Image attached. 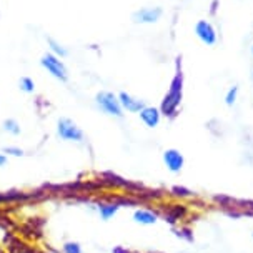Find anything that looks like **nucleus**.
<instances>
[{
	"label": "nucleus",
	"mask_w": 253,
	"mask_h": 253,
	"mask_svg": "<svg viewBox=\"0 0 253 253\" xmlns=\"http://www.w3.org/2000/svg\"><path fill=\"white\" fill-rule=\"evenodd\" d=\"M177 60H178L177 74H175L173 80H171V84H170L169 93L164 97L162 105H160V112L165 117H173L177 114V108L183 97V74H182V70H180V58H177Z\"/></svg>",
	"instance_id": "f257e3e1"
},
{
	"label": "nucleus",
	"mask_w": 253,
	"mask_h": 253,
	"mask_svg": "<svg viewBox=\"0 0 253 253\" xmlns=\"http://www.w3.org/2000/svg\"><path fill=\"white\" fill-rule=\"evenodd\" d=\"M40 63H42L43 69L52 77H55L57 80H60V82H67V80H69V70H67V67L63 65V62L57 55H53V53H45V55L40 58Z\"/></svg>",
	"instance_id": "f03ea898"
},
{
	"label": "nucleus",
	"mask_w": 253,
	"mask_h": 253,
	"mask_svg": "<svg viewBox=\"0 0 253 253\" xmlns=\"http://www.w3.org/2000/svg\"><path fill=\"white\" fill-rule=\"evenodd\" d=\"M95 102L97 105L102 108L105 114L108 115H114V117H122L124 115V108L120 105V100L117 95H114L112 92H100L97 93L95 97Z\"/></svg>",
	"instance_id": "7ed1b4c3"
},
{
	"label": "nucleus",
	"mask_w": 253,
	"mask_h": 253,
	"mask_svg": "<svg viewBox=\"0 0 253 253\" xmlns=\"http://www.w3.org/2000/svg\"><path fill=\"white\" fill-rule=\"evenodd\" d=\"M57 133L62 140H67V142H82L84 140V132L77 126L75 122H72L70 119L58 120Z\"/></svg>",
	"instance_id": "20e7f679"
},
{
	"label": "nucleus",
	"mask_w": 253,
	"mask_h": 253,
	"mask_svg": "<svg viewBox=\"0 0 253 253\" xmlns=\"http://www.w3.org/2000/svg\"><path fill=\"white\" fill-rule=\"evenodd\" d=\"M162 17V8L160 7H150V8H142L137 10L132 15L135 24H153Z\"/></svg>",
	"instance_id": "39448f33"
},
{
	"label": "nucleus",
	"mask_w": 253,
	"mask_h": 253,
	"mask_svg": "<svg viewBox=\"0 0 253 253\" xmlns=\"http://www.w3.org/2000/svg\"><path fill=\"white\" fill-rule=\"evenodd\" d=\"M164 162H165L167 169L177 173V171H180L183 169L185 158L178 150H175V148H169V150L164 152Z\"/></svg>",
	"instance_id": "423d86ee"
},
{
	"label": "nucleus",
	"mask_w": 253,
	"mask_h": 253,
	"mask_svg": "<svg viewBox=\"0 0 253 253\" xmlns=\"http://www.w3.org/2000/svg\"><path fill=\"white\" fill-rule=\"evenodd\" d=\"M195 34L198 35V39L202 40L203 43L207 45H213L216 42V34L215 29L211 27V24H209L207 20H200L195 25Z\"/></svg>",
	"instance_id": "0eeeda50"
},
{
	"label": "nucleus",
	"mask_w": 253,
	"mask_h": 253,
	"mask_svg": "<svg viewBox=\"0 0 253 253\" xmlns=\"http://www.w3.org/2000/svg\"><path fill=\"white\" fill-rule=\"evenodd\" d=\"M119 100H120L122 108H125L126 112H132V114H140V112L145 108V102L140 100V98L132 97V95L126 93V92H122L119 95Z\"/></svg>",
	"instance_id": "6e6552de"
},
{
	"label": "nucleus",
	"mask_w": 253,
	"mask_h": 253,
	"mask_svg": "<svg viewBox=\"0 0 253 253\" xmlns=\"http://www.w3.org/2000/svg\"><path fill=\"white\" fill-rule=\"evenodd\" d=\"M160 115H162V112L155 107H145L140 112V119H142V122L147 126H150V128L160 124Z\"/></svg>",
	"instance_id": "1a4fd4ad"
},
{
	"label": "nucleus",
	"mask_w": 253,
	"mask_h": 253,
	"mask_svg": "<svg viewBox=\"0 0 253 253\" xmlns=\"http://www.w3.org/2000/svg\"><path fill=\"white\" fill-rule=\"evenodd\" d=\"M188 213L187 210V205H171L169 210L165 211V221H169V223H177L178 220L185 218Z\"/></svg>",
	"instance_id": "9d476101"
},
{
	"label": "nucleus",
	"mask_w": 253,
	"mask_h": 253,
	"mask_svg": "<svg viewBox=\"0 0 253 253\" xmlns=\"http://www.w3.org/2000/svg\"><path fill=\"white\" fill-rule=\"evenodd\" d=\"M133 220L140 225H153L158 220V216L150 210H137L133 213Z\"/></svg>",
	"instance_id": "9b49d317"
},
{
	"label": "nucleus",
	"mask_w": 253,
	"mask_h": 253,
	"mask_svg": "<svg viewBox=\"0 0 253 253\" xmlns=\"http://www.w3.org/2000/svg\"><path fill=\"white\" fill-rule=\"evenodd\" d=\"M119 209H120V205L119 203H100V205H98V211H100V216H102V220H110L112 216H114L117 211H119Z\"/></svg>",
	"instance_id": "f8f14e48"
},
{
	"label": "nucleus",
	"mask_w": 253,
	"mask_h": 253,
	"mask_svg": "<svg viewBox=\"0 0 253 253\" xmlns=\"http://www.w3.org/2000/svg\"><path fill=\"white\" fill-rule=\"evenodd\" d=\"M47 42H48V45H50L53 55H57V57H65V55H67V50H65V48H63L60 43H57L53 39H47Z\"/></svg>",
	"instance_id": "ddd939ff"
},
{
	"label": "nucleus",
	"mask_w": 253,
	"mask_h": 253,
	"mask_svg": "<svg viewBox=\"0 0 253 253\" xmlns=\"http://www.w3.org/2000/svg\"><path fill=\"white\" fill-rule=\"evenodd\" d=\"M3 130H7V132H10L12 135H19L20 133V126L17 124L13 119H8L3 122Z\"/></svg>",
	"instance_id": "4468645a"
},
{
	"label": "nucleus",
	"mask_w": 253,
	"mask_h": 253,
	"mask_svg": "<svg viewBox=\"0 0 253 253\" xmlns=\"http://www.w3.org/2000/svg\"><path fill=\"white\" fill-rule=\"evenodd\" d=\"M20 90H24L27 93H32L35 90V84L30 77H22L20 79Z\"/></svg>",
	"instance_id": "2eb2a0df"
},
{
	"label": "nucleus",
	"mask_w": 253,
	"mask_h": 253,
	"mask_svg": "<svg viewBox=\"0 0 253 253\" xmlns=\"http://www.w3.org/2000/svg\"><path fill=\"white\" fill-rule=\"evenodd\" d=\"M63 253H84V252H82V247L77 242H67L65 245H63Z\"/></svg>",
	"instance_id": "dca6fc26"
},
{
	"label": "nucleus",
	"mask_w": 253,
	"mask_h": 253,
	"mask_svg": "<svg viewBox=\"0 0 253 253\" xmlns=\"http://www.w3.org/2000/svg\"><path fill=\"white\" fill-rule=\"evenodd\" d=\"M237 95H238V87H232L227 92V97H225V103H227L228 107H232L235 100H237Z\"/></svg>",
	"instance_id": "f3484780"
},
{
	"label": "nucleus",
	"mask_w": 253,
	"mask_h": 253,
	"mask_svg": "<svg viewBox=\"0 0 253 253\" xmlns=\"http://www.w3.org/2000/svg\"><path fill=\"white\" fill-rule=\"evenodd\" d=\"M171 195L185 198V197H192V192H190L188 188H185V187H173V188H171Z\"/></svg>",
	"instance_id": "a211bd4d"
},
{
	"label": "nucleus",
	"mask_w": 253,
	"mask_h": 253,
	"mask_svg": "<svg viewBox=\"0 0 253 253\" xmlns=\"http://www.w3.org/2000/svg\"><path fill=\"white\" fill-rule=\"evenodd\" d=\"M3 153H8V155H13V157H22L24 155V150H20V148H17V147H5L3 148Z\"/></svg>",
	"instance_id": "6ab92c4d"
},
{
	"label": "nucleus",
	"mask_w": 253,
	"mask_h": 253,
	"mask_svg": "<svg viewBox=\"0 0 253 253\" xmlns=\"http://www.w3.org/2000/svg\"><path fill=\"white\" fill-rule=\"evenodd\" d=\"M114 253H130V252L125 250L124 247H117V248H114Z\"/></svg>",
	"instance_id": "aec40b11"
},
{
	"label": "nucleus",
	"mask_w": 253,
	"mask_h": 253,
	"mask_svg": "<svg viewBox=\"0 0 253 253\" xmlns=\"http://www.w3.org/2000/svg\"><path fill=\"white\" fill-rule=\"evenodd\" d=\"M7 164V157L5 155H2V153H0V167H3Z\"/></svg>",
	"instance_id": "412c9836"
},
{
	"label": "nucleus",
	"mask_w": 253,
	"mask_h": 253,
	"mask_svg": "<svg viewBox=\"0 0 253 253\" xmlns=\"http://www.w3.org/2000/svg\"><path fill=\"white\" fill-rule=\"evenodd\" d=\"M19 253H34L32 250H22V252H19Z\"/></svg>",
	"instance_id": "4be33fe9"
}]
</instances>
